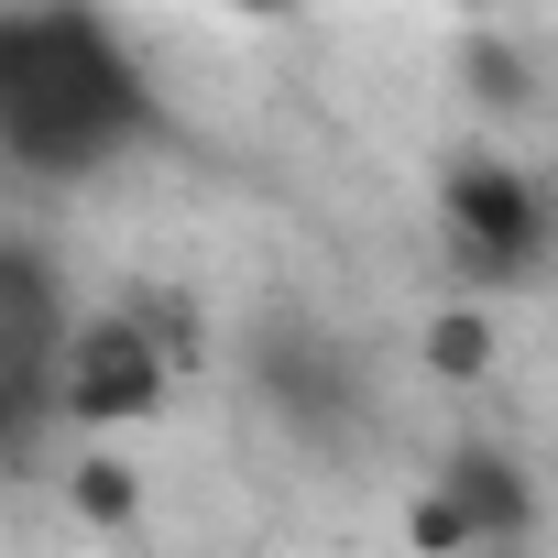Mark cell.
Segmentation results:
<instances>
[{"label": "cell", "mask_w": 558, "mask_h": 558, "mask_svg": "<svg viewBox=\"0 0 558 558\" xmlns=\"http://www.w3.org/2000/svg\"><path fill=\"white\" fill-rule=\"evenodd\" d=\"M0 143L34 186H88L154 143V88L88 12H12L0 34Z\"/></svg>", "instance_id": "obj_1"}, {"label": "cell", "mask_w": 558, "mask_h": 558, "mask_svg": "<svg viewBox=\"0 0 558 558\" xmlns=\"http://www.w3.org/2000/svg\"><path fill=\"white\" fill-rule=\"evenodd\" d=\"M175 395V351L143 307H88L66 318V351H56V416L77 427H143L154 405Z\"/></svg>", "instance_id": "obj_2"}, {"label": "cell", "mask_w": 558, "mask_h": 558, "mask_svg": "<svg viewBox=\"0 0 558 558\" xmlns=\"http://www.w3.org/2000/svg\"><path fill=\"white\" fill-rule=\"evenodd\" d=\"M438 230H449V263L471 286H525L536 252H547V197L525 165L504 154H460L449 186H438Z\"/></svg>", "instance_id": "obj_3"}, {"label": "cell", "mask_w": 558, "mask_h": 558, "mask_svg": "<svg viewBox=\"0 0 558 558\" xmlns=\"http://www.w3.org/2000/svg\"><path fill=\"white\" fill-rule=\"evenodd\" d=\"M482 351H493V329H482V307H449V318L427 329V362H438V373H482Z\"/></svg>", "instance_id": "obj_4"}, {"label": "cell", "mask_w": 558, "mask_h": 558, "mask_svg": "<svg viewBox=\"0 0 558 558\" xmlns=\"http://www.w3.org/2000/svg\"><path fill=\"white\" fill-rule=\"evenodd\" d=\"M460 493H471V504H493V460H460ZM493 514H504V504H493ZM416 525H427V536H471V514H460V504H427Z\"/></svg>", "instance_id": "obj_5"}, {"label": "cell", "mask_w": 558, "mask_h": 558, "mask_svg": "<svg viewBox=\"0 0 558 558\" xmlns=\"http://www.w3.org/2000/svg\"><path fill=\"white\" fill-rule=\"evenodd\" d=\"M208 12H230V23H296L307 0H208Z\"/></svg>", "instance_id": "obj_6"}]
</instances>
